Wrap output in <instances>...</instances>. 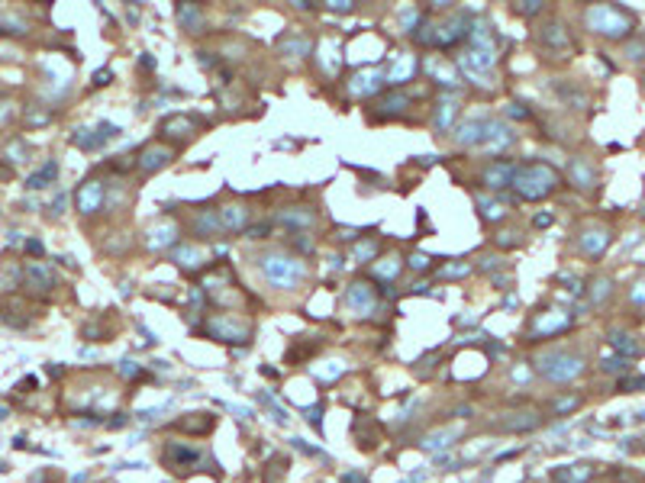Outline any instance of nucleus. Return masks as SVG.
Listing matches in <instances>:
<instances>
[{"mask_svg": "<svg viewBox=\"0 0 645 483\" xmlns=\"http://www.w3.org/2000/svg\"><path fill=\"white\" fill-rule=\"evenodd\" d=\"M259 271L268 287L275 290H297L307 277V265L297 255H284V251H265L259 258Z\"/></svg>", "mask_w": 645, "mask_h": 483, "instance_id": "f257e3e1", "label": "nucleus"}, {"mask_svg": "<svg viewBox=\"0 0 645 483\" xmlns=\"http://www.w3.org/2000/svg\"><path fill=\"white\" fill-rule=\"evenodd\" d=\"M558 184H562L558 171L542 165V161L516 165L513 168V177H510V187L516 191V197H523V200H542V197H549Z\"/></svg>", "mask_w": 645, "mask_h": 483, "instance_id": "f03ea898", "label": "nucleus"}, {"mask_svg": "<svg viewBox=\"0 0 645 483\" xmlns=\"http://www.w3.org/2000/svg\"><path fill=\"white\" fill-rule=\"evenodd\" d=\"M584 23L594 29V33L600 36H610V39H623V36H629V29H632V17H629V10L616 7V3H597V7H590L584 13Z\"/></svg>", "mask_w": 645, "mask_h": 483, "instance_id": "7ed1b4c3", "label": "nucleus"}, {"mask_svg": "<svg viewBox=\"0 0 645 483\" xmlns=\"http://www.w3.org/2000/svg\"><path fill=\"white\" fill-rule=\"evenodd\" d=\"M536 371L552 383H568L584 374V358L574 351H542L536 358Z\"/></svg>", "mask_w": 645, "mask_h": 483, "instance_id": "20e7f679", "label": "nucleus"}, {"mask_svg": "<svg viewBox=\"0 0 645 483\" xmlns=\"http://www.w3.org/2000/svg\"><path fill=\"white\" fill-rule=\"evenodd\" d=\"M203 332L210 339H217V342H226V345H245L252 342V322L242 316H233V313H219L207 322Z\"/></svg>", "mask_w": 645, "mask_h": 483, "instance_id": "39448f33", "label": "nucleus"}, {"mask_svg": "<svg viewBox=\"0 0 645 483\" xmlns=\"http://www.w3.org/2000/svg\"><path fill=\"white\" fill-rule=\"evenodd\" d=\"M513 139H516V135H513L510 126H503L500 119H487L478 149L484 151V155H500V151H507L513 145Z\"/></svg>", "mask_w": 645, "mask_h": 483, "instance_id": "423d86ee", "label": "nucleus"}, {"mask_svg": "<svg viewBox=\"0 0 645 483\" xmlns=\"http://www.w3.org/2000/svg\"><path fill=\"white\" fill-rule=\"evenodd\" d=\"M568 325H571L568 313H562V309H549V313H539V316L532 319V325H529V339H532V342H539V339H552V335L565 332Z\"/></svg>", "mask_w": 645, "mask_h": 483, "instance_id": "0eeeda50", "label": "nucleus"}, {"mask_svg": "<svg viewBox=\"0 0 645 483\" xmlns=\"http://www.w3.org/2000/svg\"><path fill=\"white\" fill-rule=\"evenodd\" d=\"M468 36H471L468 13H455V17H449L442 26L436 23V42H433V45H439V49H449V45H455V42H465Z\"/></svg>", "mask_w": 645, "mask_h": 483, "instance_id": "6e6552de", "label": "nucleus"}, {"mask_svg": "<svg viewBox=\"0 0 645 483\" xmlns=\"http://www.w3.org/2000/svg\"><path fill=\"white\" fill-rule=\"evenodd\" d=\"M175 161V149L171 145H165V142H152V145H145L143 151H139V171L143 174H155V171H161L165 165H171Z\"/></svg>", "mask_w": 645, "mask_h": 483, "instance_id": "1a4fd4ad", "label": "nucleus"}, {"mask_svg": "<svg viewBox=\"0 0 645 483\" xmlns=\"http://www.w3.org/2000/svg\"><path fill=\"white\" fill-rule=\"evenodd\" d=\"M539 45L549 52H555V55H565V52H571V36L568 29H565V23H558V20H549V23L539 26Z\"/></svg>", "mask_w": 645, "mask_h": 483, "instance_id": "9d476101", "label": "nucleus"}, {"mask_svg": "<svg viewBox=\"0 0 645 483\" xmlns=\"http://www.w3.org/2000/svg\"><path fill=\"white\" fill-rule=\"evenodd\" d=\"M219 216V225H223V232H245L249 229V207L242 200H233V203H223L217 209Z\"/></svg>", "mask_w": 645, "mask_h": 483, "instance_id": "9b49d317", "label": "nucleus"}, {"mask_svg": "<svg viewBox=\"0 0 645 483\" xmlns=\"http://www.w3.org/2000/svg\"><path fill=\"white\" fill-rule=\"evenodd\" d=\"M103 200H107V187H103V181L91 177V181L81 184V191H78V209H81L84 216L97 213V209L103 207Z\"/></svg>", "mask_w": 645, "mask_h": 483, "instance_id": "f8f14e48", "label": "nucleus"}, {"mask_svg": "<svg viewBox=\"0 0 645 483\" xmlns=\"http://www.w3.org/2000/svg\"><path fill=\"white\" fill-rule=\"evenodd\" d=\"M513 161H491V165L481 168V177L478 181L484 184L487 191H500V187H510V177H513Z\"/></svg>", "mask_w": 645, "mask_h": 483, "instance_id": "ddd939ff", "label": "nucleus"}, {"mask_svg": "<svg viewBox=\"0 0 645 483\" xmlns=\"http://www.w3.org/2000/svg\"><path fill=\"white\" fill-rule=\"evenodd\" d=\"M426 75H429V81L442 84V87H458V84H461L455 65L449 59H442V55H429V59H426Z\"/></svg>", "mask_w": 645, "mask_h": 483, "instance_id": "4468645a", "label": "nucleus"}, {"mask_svg": "<svg viewBox=\"0 0 645 483\" xmlns=\"http://www.w3.org/2000/svg\"><path fill=\"white\" fill-rule=\"evenodd\" d=\"M345 300H349V309H355L358 316H368V313H375L377 309V290L358 281V283L349 287V297H345Z\"/></svg>", "mask_w": 645, "mask_h": 483, "instance_id": "2eb2a0df", "label": "nucleus"}, {"mask_svg": "<svg viewBox=\"0 0 645 483\" xmlns=\"http://www.w3.org/2000/svg\"><path fill=\"white\" fill-rule=\"evenodd\" d=\"M275 223L287 225L291 232H300V229H310V225L317 223V213H313L310 207H284L275 216Z\"/></svg>", "mask_w": 645, "mask_h": 483, "instance_id": "dca6fc26", "label": "nucleus"}, {"mask_svg": "<svg viewBox=\"0 0 645 483\" xmlns=\"http://www.w3.org/2000/svg\"><path fill=\"white\" fill-rule=\"evenodd\" d=\"M161 461H165L168 467H197L201 464V451L187 448V445H181V442H171V445H165V451H161Z\"/></svg>", "mask_w": 645, "mask_h": 483, "instance_id": "f3484780", "label": "nucleus"}, {"mask_svg": "<svg viewBox=\"0 0 645 483\" xmlns=\"http://www.w3.org/2000/svg\"><path fill=\"white\" fill-rule=\"evenodd\" d=\"M191 232L197 235V239H219L223 235V225H219V216L217 209H197V216H194L191 223Z\"/></svg>", "mask_w": 645, "mask_h": 483, "instance_id": "a211bd4d", "label": "nucleus"}, {"mask_svg": "<svg viewBox=\"0 0 645 483\" xmlns=\"http://www.w3.org/2000/svg\"><path fill=\"white\" fill-rule=\"evenodd\" d=\"M194 133H197V123H194L191 117H184V113H175V117H168L165 123H161V135H165V139L187 142Z\"/></svg>", "mask_w": 645, "mask_h": 483, "instance_id": "6ab92c4d", "label": "nucleus"}, {"mask_svg": "<svg viewBox=\"0 0 645 483\" xmlns=\"http://www.w3.org/2000/svg\"><path fill=\"white\" fill-rule=\"evenodd\" d=\"M175 239H177V225L171 223V219H161V223L145 229V245H149V248H171Z\"/></svg>", "mask_w": 645, "mask_h": 483, "instance_id": "aec40b11", "label": "nucleus"}, {"mask_svg": "<svg viewBox=\"0 0 645 483\" xmlns=\"http://www.w3.org/2000/svg\"><path fill=\"white\" fill-rule=\"evenodd\" d=\"M607 245H610V232H607L604 225H590V229L581 232V248H584V255H590V258H600L607 251Z\"/></svg>", "mask_w": 645, "mask_h": 483, "instance_id": "412c9836", "label": "nucleus"}, {"mask_svg": "<svg viewBox=\"0 0 645 483\" xmlns=\"http://www.w3.org/2000/svg\"><path fill=\"white\" fill-rule=\"evenodd\" d=\"M568 177H571L574 187H581V191H594V184H597V171H594V165H590L587 158H571Z\"/></svg>", "mask_w": 645, "mask_h": 483, "instance_id": "4be33fe9", "label": "nucleus"}, {"mask_svg": "<svg viewBox=\"0 0 645 483\" xmlns=\"http://www.w3.org/2000/svg\"><path fill=\"white\" fill-rule=\"evenodd\" d=\"M497 425L507 429V432H532V429L542 425V416L532 413V409H526V413H507V419H500Z\"/></svg>", "mask_w": 645, "mask_h": 483, "instance_id": "5701e85b", "label": "nucleus"}, {"mask_svg": "<svg viewBox=\"0 0 645 483\" xmlns=\"http://www.w3.org/2000/svg\"><path fill=\"white\" fill-rule=\"evenodd\" d=\"M171 261H175L177 267H184V271H197V267L203 265V251L197 248L194 242H181V245L171 248Z\"/></svg>", "mask_w": 645, "mask_h": 483, "instance_id": "b1692460", "label": "nucleus"}, {"mask_svg": "<svg viewBox=\"0 0 645 483\" xmlns=\"http://www.w3.org/2000/svg\"><path fill=\"white\" fill-rule=\"evenodd\" d=\"M410 110V97L400 91H391L387 97H381L377 101V117L381 119H394V117H403Z\"/></svg>", "mask_w": 645, "mask_h": 483, "instance_id": "393cba45", "label": "nucleus"}, {"mask_svg": "<svg viewBox=\"0 0 645 483\" xmlns=\"http://www.w3.org/2000/svg\"><path fill=\"white\" fill-rule=\"evenodd\" d=\"M26 287L36 293H49L52 287H55V274H52L45 265H39V261H33V265L26 267Z\"/></svg>", "mask_w": 645, "mask_h": 483, "instance_id": "a878e982", "label": "nucleus"}, {"mask_svg": "<svg viewBox=\"0 0 645 483\" xmlns=\"http://www.w3.org/2000/svg\"><path fill=\"white\" fill-rule=\"evenodd\" d=\"M381 81H384V77L377 75V71H358V75H352V81H349V91H352V97H368V94L381 91Z\"/></svg>", "mask_w": 645, "mask_h": 483, "instance_id": "bb28decb", "label": "nucleus"}, {"mask_svg": "<svg viewBox=\"0 0 645 483\" xmlns=\"http://www.w3.org/2000/svg\"><path fill=\"white\" fill-rule=\"evenodd\" d=\"M590 477H594V464H568L555 470L552 483H590Z\"/></svg>", "mask_w": 645, "mask_h": 483, "instance_id": "cd10ccee", "label": "nucleus"}, {"mask_svg": "<svg viewBox=\"0 0 645 483\" xmlns=\"http://www.w3.org/2000/svg\"><path fill=\"white\" fill-rule=\"evenodd\" d=\"M455 117H458V101L455 97H445V101L436 103V117H433V123H436L439 133H449L455 123Z\"/></svg>", "mask_w": 645, "mask_h": 483, "instance_id": "c85d7f7f", "label": "nucleus"}, {"mask_svg": "<svg viewBox=\"0 0 645 483\" xmlns=\"http://www.w3.org/2000/svg\"><path fill=\"white\" fill-rule=\"evenodd\" d=\"M175 13H177V23H181L184 33H197V29L203 26V13H201L197 3H177Z\"/></svg>", "mask_w": 645, "mask_h": 483, "instance_id": "c756f323", "label": "nucleus"}, {"mask_svg": "<svg viewBox=\"0 0 645 483\" xmlns=\"http://www.w3.org/2000/svg\"><path fill=\"white\" fill-rule=\"evenodd\" d=\"M461 435V429L458 425H449V429H439V432H429L426 438H423V445H426L429 451H442V448H449V445L455 442Z\"/></svg>", "mask_w": 645, "mask_h": 483, "instance_id": "7c9ffc66", "label": "nucleus"}, {"mask_svg": "<svg viewBox=\"0 0 645 483\" xmlns=\"http://www.w3.org/2000/svg\"><path fill=\"white\" fill-rule=\"evenodd\" d=\"M478 216L484 223H497V219L507 216V207L500 200H494V197H478Z\"/></svg>", "mask_w": 645, "mask_h": 483, "instance_id": "2f4dec72", "label": "nucleus"}, {"mask_svg": "<svg viewBox=\"0 0 645 483\" xmlns=\"http://www.w3.org/2000/svg\"><path fill=\"white\" fill-rule=\"evenodd\" d=\"M610 345L620 351V358H626V361L639 355V342L632 339V335H626V332H610Z\"/></svg>", "mask_w": 645, "mask_h": 483, "instance_id": "473e14b6", "label": "nucleus"}, {"mask_svg": "<svg viewBox=\"0 0 645 483\" xmlns=\"http://www.w3.org/2000/svg\"><path fill=\"white\" fill-rule=\"evenodd\" d=\"M55 177H59V165H55V161H49L42 171H36V174L29 177V187H33V191H39V187H49Z\"/></svg>", "mask_w": 645, "mask_h": 483, "instance_id": "72a5a7b5", "label": "nucleus"}, {"mask_svg": "<svg viewBox=\"0 0 645 483\" xmlns=\"http://www.w3.org/2000/svg\"><path fill=\"white\" fill-rule=\"evenodd\" d=\"M377 255V242H358V245H352V261L355 265H368L371 258Z\"/></svg>", "mask_w": 645, "mask_h": 483, "instance_id": "f704fd0d", "label": "nucleus"}, {"mask_svg": "<svg viewBox=\"0 0 645 483\" xmlns=\"http://www.w3.org/2000/svg\"><path fill=\"white\" fill-rule=\"evenodd\" d=\"M400 267H403L400 258H384L381 265L375 267V274H377V277H384V281H394V277L400 274Z\"/></svg>", "mask_w": 645, "mask_h": 483, "instance_id": "c9c22d12", "label": "nucleus"}, {"mask_svg": "<svg viewBox=\"0 0 645 483\" xmlns=\"http://www.w3.org/2000/svg\"><path fill=\"white\" fill-rule=\"evenodd\" d=\"M600 367H604L607 374H620V371H626V367H629V361L620 358V355H613V358H604V361H600Z\"/></svg>", "mask_w": 645, "mask_h": 483, "instance_id": "e433bc0d", "label": "nucleus"}, {"mask_svg": "<svg viewBox=\"0 0 645 483\" xmlns=\"http://www.w3.org/2000/svg\"><path fill=\"white\" fill-rule=\"evenodd\" d=\"M281 52H300V55H307V52H310V39H300V36H293L291 42H284V45H281Z\"/></svg>", "mask_w": 645, "mask_h": 483, "instance_id": "4c0bfd02", "label": "nucleus"}, {"mask_svg": "<svg viewBox=\"0 0 645 483\" xmlns=\"http://www.w3.org/2000/svg\"><path fill=\"white\" fill-rule=\"evenodd\" d=\"M607 293H610V281H607V277H600V281H594V290H590V300L594 303H600L607 297Z\"/></svg>", "mask_w": 645, "mask_h": 483, "instance_id": "58836bf2", "label": "nucleus"}, {"mask_svg": "<svg viewBox=\"0 0 645 483\" xmlns=\"http://www.w3.org/2000/svg\"><path fill=\"white\" fill-rule=\"evenodd\" d=\"M620 390H626V393L645 390V377H623V380H620Z\"/></svg>", "mask_w": 645, "mask_h": 483, "instance_id": "ea45409f", "label": "nucleus"}, {"mask_svg": "<svg viewBox=\"0 0 645 483\" xmlns=\"http://www.w3.org/2000/svg\"><path fill=\"white\" fill-rule=\"evenodd\" d=\"M268 232H271V223L249 225V229H245V235H249V239H268Z\"/></svg>", "mask_w": 645, "mask_h": 483, "instance_id": "a19ab883", "label": "nucleus"}, {"mask_svg": "<svg viewBox=\"0 0 645 483\" xmlns=\"http://www.w3.org/2000/svg\"><path fill=\"white\" fill-rule=\"evenodd\" d=\"M429 261H433L429 255H413V258H410V267H413V271H426Z\"/></svg>", "mask_w": 645, "mask_h": 483, "instance_id": "79ce46f5", "label": "nucleus"}, {"mask_svg": "<svg viewBox=\"0 0 645 483\" xmlns=\"http://www.w3.org/2000/svg\"><path fill=\"white\" fill-rule=\"evenodd\" d=\"M539 10H542V3H536V0H532V3H523V7H516V13H523V17H536Z\"/></svg>", "mask_w": 645, "mask_h": 483, "instance_id": "37998d69", "label": "nucleus"}, {"mask_svg": "<svg viewBox=\"0 0 645 483\" xmlns=\"http://www.w3.org/2000/svg\"><path fill=\"white\" fill-rule=\"evenodd\" d=\"M329 7L339 10V13H349V10H355V3H352V0H333Z\"/></svg>", "mask_w": 645, "mask_h": 483, "instance_id": "c03bdc74", "label": "nucleus"}, {"mask_svg": "<svg viewBox=\"0 0 645 483\" xmlns=\"http://www.w3.org/2000/svg\"><path fill=\"white\" fill-rule=\"evenodd\" d=\"M119 374H123V377H136V374H139V367H136L133 361H123V367H119Z\"/></svg>", "mask_w": 645, "mask_h": 483, "instance_id": "a18cd8bd", "label": "nucleus"}, {"mask_svg": "<svg viewBox=\"0 0 645 483\" xmlns=\"http://www.w3.org/2000/svg\"><path fill=\"white\" fill-rule=\"evenodd\" d=\"M574 406H578V396H571V400L555 403V409H558V413H568V409H574Z\"/></svg>", "mask_w": 645, "mask_h": 483, "instance_id": "49530a36", "label": "nucleus"}, {"mask_svg": "<svg viewBox=\"0 0 645 483\" xmlns=\"http://www.w3.org/2000/svg\"><path fill=\"white\" fill-rule=\"evenodd\" d=\"M642 52H645V45H642V42H636V45H629V49H626V55H629V59H642Z\"/></svg>", "mask_w": 645, "mask_h": 483, "instance_id": "de8ad7c7", "label": "nucleus"}, {"mask_svg": "<svg viewBox=\"0 0 645 483\" xmlns=\"http://www.w3.org/2000/svg\"><path fill=\"white\" fill-rule=\"evenodd\" d=\"M110 77H113V75H110L107 68H103V71H97V77H94V84H97V87H103V84H110Z\"/></svg>", "mask_w": 645, "mask_h": 483, "instance_id": "09e8293b", "label": "nucleus"}, {"mask_svg": "<svg viewBox=\"0 0 645 483\" xmlns=\"http://www.w3.org/2000/svg\"><path fill=\"white\" fill-rule=\"evenodd\" d=\"M26 251H29V255H42V242L29 239V242H26Z\"/></svg>", "mask_w": 645, "mask_h": 483, "instance_id": "8fccbe9b", "label": "nucleus"}, {"mask_svg": "<svg viewBox=\"0 0 645 483\" xmlns=\"http://www.w3.org/2000/svg\"><path fill=\"white\" fill-rule=\"evenodd\" d=\"M549 223H552V216H549V213H542V216H536V225H539V229H542V225H549Z\"/></svg>", "mask_w": 645, "mask_h": 483, "instance_id": "3c124183", "label": "nucleus"}, {"mask_svg": "<svg viewBox=\"0 0 645 483\" xmlns=\"http://www.w3.org/2000/svg\"><path fill=\"white\" fill-rule=\"evenodd\" d=\"M139 61H143V68H155V59H152L149 52H145V55H143V59H139Z\"/></svg>", "mask_w": 645, "mask_h": 483, "instance_id": "603ef678", "label": "nucleus"}, {"mask_svg": "<svg viewBox=\"0 0 645 483\" xmlns=\"http://www.w3.org/2000/svg\"><path fill=\"white\" fill-rule=\"evenodd\" d=\"M597 483H604V480H597Z\"/></svg>", "mask_w": 645, "mask_h": 483, "instance_id": "864d4df0", "label": "nucleus"}]
</instances>
